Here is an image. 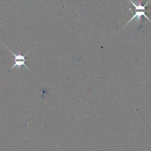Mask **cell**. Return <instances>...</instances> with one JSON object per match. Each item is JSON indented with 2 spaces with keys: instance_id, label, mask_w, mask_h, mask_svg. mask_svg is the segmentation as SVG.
I'll return each mask as SVG.
<instances>
[{
  "instance_id": "6da1fadb",
  "label": "cell",
  "mask_w": 151,
  "mask_h": 151,
  "mask_svg": "<svg viewBox=\"0 0 151 151\" xmlns=\"http://www.w3.org/2000/svg\"><path fill=\"white\" fill-rule=\"evenodd\" d=\"M5 47L8 50V51H10L11 53H12V54L14 55V65H12V67L8 70V71H11V70H12L14 67H17V69H18V68H19V67H21V66H22V65H24L27 69H28V70H29L30 71V70L29 69V68L25 65V61H26V59H25V57L27 55V54L28 53V52H27L25 55H22V54H19V53H18V54H16L15 52H14L13 51H12L9 48H8L6 46H5Z\"/></svg>"
},
{
  "instance_id": "7a4b0ae2",
  "label": "cell",
  "mask_w": 151,
  "mask_h": 151,
  "mask_svg": "<svg viewBox=\"0 0 151 151\" xmlns=\"http://www.w3.org/2000/svg\"><path fill=\"white\" fill-rule=\"evenodd\" d=\"M142 16H144V17H145L146 18H147L150 22H151V20L149 18V17H147V15L145 14V10H142V9H139L137 11L135 12V13L133 14V17L129 20V21L124 25V26H123V28H124L125 26H126L128 24H129L130 22H132V21L135 18H136V22H140L141 20V17Z\"/></svg>"
}]
</instances>
